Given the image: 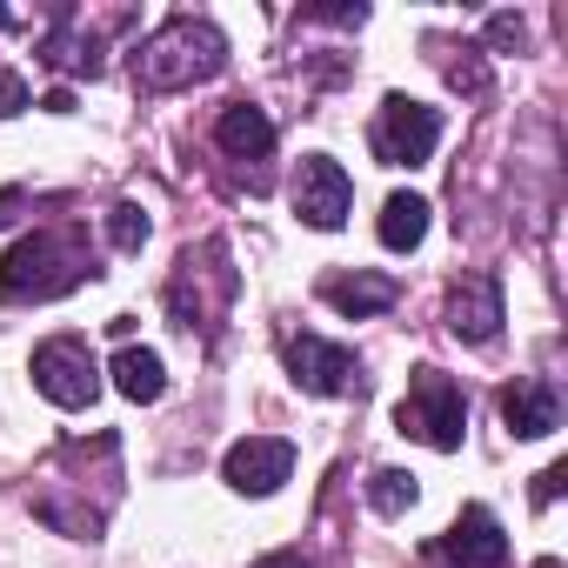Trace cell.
I'll return each instance as SVG.
<instances>
[{
  "instance_id": "1",
  "label": "cell",
  "mask_w": 568,
  "mask_h": 568,
  "mask_svg": "<svg viewBox=\"0 0 568 568\" xmlns=\"http://www.w3.org/2000/svg\"><path fill=\"white\" fill-rule=\"evenodd\" d=\"M101 267H94V254H88V241L81 234H68V227H34V234H21L14 247H8V261H0V295H8L14 308H28V302H61V295H74L81 281H94Z\"/></svg>"
},
{
  "instance_id": "25",
  "label": "cell",
  "mask_w": 568,
  "mask_h": 568,
  "mask_svg": "<svg viewBox=\"0 0 568 568\" xmlns=\"http://www.w3.org/2000/svg\"><path fill=\"white\" fill-rule=\"evenodd\" d=\"M41 108H48V114H74V94H68V88H54V94H48Z\"/></svg>"
},
{
  "instance_id": "3",
  "label": "cell",
  "mask_w": 568,
  "mask_h": 568,
  "mask_svg": "<svg viewBox=\"0 0 568 568\" xmlns=\"http://www.w3.org/2000/svg\"><path fill=\"white\" fill-rule=\"evenodd\" d=\"M234 288H241V274L227 267V247L221 241H201L174 261V281H168V315L174 328L187 335H214L221 315L234 308Z\"/></svg>"
},
{
  "instance_id": "14",
  "label": "cell",
  "mask_w": 568,
  "mask_h": 568,
  "mask_svg": "<svg viewBox=\"0 0 568 568\" xmlns=\"http://www.w3.org/2000/svg\"><path fill=\"white\" fill-rule=\"evenodd\" d=\"M214 141H221V154L227 161H267L274 154V121L254 108V101H234V108H221V121H214Z\"/></svg>"
},
{
  "instance_id": "18",
  "label": "cell",
  "mask_w": 568,
  "mask_h": 568,
  "mask_svg": "<svg viewBox=\"0 0 568 568\" xmlns=\"http://www.w3.org/2000/svg\"><path fill=\"white\" fill-rule=\"evenodd\" d=\"M368 501H375V515H408L422 501V481L408 468H375L368 475Z\"/></svg>"
},
{
  "instance_id": "6",
  "label": "cell",
  "mask_w": 568,
  "mask_h": 568,
  "mask_svg": "<svg viewBox=\"0 0 568 568\" xmlns=\"http://www.w3.org/2000/svg\"><path fill=\"white\" fill-rule=\"evenodd\" d=\"M34 388L54 402V408H94L101 395V368H94V348L81 335H54L34 348Z\"/></svg>"
},
{
  "instance_id": "24",
  "label": "cell",
  "mask_w": 568,
  "mask_h": 568,
  "mask_svg": "<svg viewBox=\"0 0 568 568\" xmlns=\"http://www.w3.org/2000/svg\"><path fill=\"white\" fill-rule=\"evenodd\" d=\"M261 568H315V561H302V555H295V548H281V555H267V561H261Z\"/></svg>"
},
{
  "instance_id": "11",
  "label": "cell",
  "mask_w": 568,
  "mask_h": 568,
  "mask_svg": "<svg viewBox=\"0 0 568 568\" xmlns=\"http://www.w3.org/2000/svg\"><path fill=\"white\" fill-rule=\"evenodd\" d=\"M442 555H448L455 568H501V561H508V535H501L495 508L468 501V508L455 515V528L442 535Z\"/></svg>"
},
{
  "instance_id": "22",
  "label": "cell",
  "mask_w": 568,
  "mask_h": 568,
  "mask_svg": "<svg viewBox=\"0 0 568 568\" xmlns=\"http://www.w3.org/2000/svg\"><path fill=\"white\" fill-rule=\"evenodd\" d=\"M561 481H568V468H561V462H548V468L535 475V508H548V501L561 495Z\"/></svg>"
},
{
  "instance_id": "2",
  "label": "cell",
  "mask_w": 568,
  "mask_h": 568,
  "mask_svg": "<svg viewBox=\"0 0 568 568\" xmlns=\"http://www.w3.org/2000/svg\"><path fill=\"white\" fill-rule=\"evenodd\" d=\"M227 68V41L214 21H194V14H174L161 21L141 48H134V81L148 94H174V88H201Z\"/></svg>"
},
{
  "instance_id": "5",
  "label": "cell",
  "mask_w": 568,
  "mask_h": 568,
  "mask_svg": "<svg viewBox=\"0 0 568 568\" xmlns=\"http://www.w3.org/2000/svg\"><path fill=\"white\" fill-rule=\"evenodd\" d=\"M435 141H442V114L428 101H408V94H388L375 128H368V148L382 168H422L435 154Z\"/></svg>"
},
{
  "instance_id": "21",
  "label": "cell",
  "mask_w": 568,
  "mask_h": 568,
  "mask_svg": "<svg viewBox=\"0 0 568 568\" xmlns=\"http://www.w3.org/2000/svg\"><path fill=\"white\" fill-rule=\"evenodd\" d=\"M21 108H34L28 81H21V74H0V121H8V114H21Z\"/></svg>"
},
{
  "instance_id": "13",
  "label": "cell",
  "mask_w": 568,
  "mask_h": 568,
  "mask_svg": "<svg viewBox=\"0 0 568 568\" xmlns=\"http://www.w3.org/2000/svg\"><path fill=\"white\" fill-rule=\"evenodd\" d=\"M395 274H368V267H355V274H328L322 281V302L328 308H342L348 322H368V315H382V308H395Z\"/></svg>"
},
{
  "instance_id": "19",
  "label": "cell",
  "mask_w": 568,
  "mask_h": 568,
  "mask_svg": "<svg viewBox=\"0 0 568 568\" xmlns=\"http://www.w3.org/2000/svg\"><path fill=\"white\" fill-rule=\"evenodd\" d=\"M148 234H154V221H148L141 201H114V207H108V241H114L121 254H141Z\"/></svg>"
},
{
  "instance_id": "17",
  "label": "cell",
  "mask_w": 568,
  "mask_h": 568,
  "mask_svg": "<svg viewBox=\"0 0 568 568\" xmlns=\"http://www.w3.org/2000/svg\"><path fill=\"white\" fill-rule=\"evenodd\" d=\"M48 68H61V74H101L108 61H101V34H88L74 14H61V34H48Z\"/></svg>"
},
{
  "instance_id": "8",
  "label": "cell",
  "mask_w": 568,
  "mask_h": 568,
  "mask_svg": "<svg viewBox=\"0 0 568 568\" xmlns=\"http://www.w3.org/2000/svg\"><path fill=\"white\" fill-rule=\"evenodd\" d=\"M348 207H355V181H348V168L328 161V154H308V161L295 168V214H302L308 227L335 234V227L348 221Z\"/></svg>"
},
{
  "instance_id": "15",
  "label": "cell",
  "mask_w": 568,
  "mask_h": 568,
  "mask_svg": "<svg viewBox=\"0 0 568 568\" xmlns=\"http://www.w3.org/2000/svg\"><path fill=\"white\" fill-rule=\"evenodd\" d=\"M375 234H382L388 254H415V247L428 241V201H422V194H388Z\"/></svg>"
},
{
  "instance_id": "16",
  "label": "cell",
  "mask_w": 568,
  "mask_h": 568,
  "mask_svg": "<svg viewBox=\"0 0 568 568\" xmlns=\"http://www.w3.org/2000/svg\"><path fill=\"white\" fill-rule=\"evenodd\" d=\"M108 375H114V388H121L128 402H141V408L168 395V368H161V355H154V348H134V342H128V348L108 362Z\"/></svg>"
},
{
  "instance_id": "10",
  "label": "cell",
  "mask_w": 568,
  "mask_h": 568,
  "mask_svg": "<svg viewBox=\"0 0 568 568\" xmlns=\"http://www.w3.org/2000/svg\"><path fill=\"white\" fill-rule=\"evenodd\" d=\"M448 335L475 342V348H488L501 335V281L495 274H468L462 288L448 295Z\"/></svg>"
},
{
  "instance_id": "7",
  "label": "cell",
  "mask_w": 568,
  "mask_h": 568,
  "mask_svg": "<svg viewBox=\"0 0 568 568\" xmlns=\"http://www.w3.org/2000/svg\"><path fill=\"white\" fill-rule=\"evenodd\" d=\"M295 475V448L281 442V435H241L227 455H221V481L234 488V495H274L281 481Z\"/></svg>"
},
{
  "instance_id": "12",
  "label": "cell",
  "mask_w": 568,
  "mask_h": 568,
  "mask_svg": "<svg viewBox=\"0 0 568 568\" xmlns=\"http://www.w3.org/2000/svg\"><path fill=\"white\" fill-rule=\"evenodd\" d=\"M501 422H508L515 442H541V435H555V428H561V395H555V382H541V375L508 382V388H501Z\"/></svg>"
},
{
  "instance_id": "20",
  "label": "cell",
  "mask_w": 568,
  "mask_h": 568,
  "mask_svg": "<svg viewBox=\"0 0 568 568\" xmlns=\"http://www.w3.org/2000/svg\"><path fill=\"white\" fill-rule=\"evenodd\" d=\"M521 34H528V28H521V14H488V48H501V54H508V48H521Z\"/></svg>"
},
{
  "instance_id": "4",
  "label": "cell",
  "mask_w": 568,
  "mask_h": 568,
  "mask_svg": "<svg viewBox=\"0 0 568 568\" xmlns=\"http://www.w3.org/2000/svg\"><path fill=\"white\" fill-rule=\"evenodd\" d=\"M395 422H402V435H415V442H428V448L455 455V448H462V435H468V395H462L442 368H422V375L408 382V395H402Z\"/></svg>"
},
{
  "instance_id": "23",
  "label": "cell",
  "mask_w": 568,
  "mask_h": 568,
  "mask_svg": "<svg viewBox=\"0 0 568 568\" xmlns=\"http://www.w3.org/2000/svg\"><path fill=\"white\" fill-rule=\"evenodd\" d=\"M21 207H28V194H21V187H0V227H14V221H21Z\"/></svg>"
},
{
  "instance_id": "9",
  "label": "cell",
  "mask_w": 568,
  "mask_h": 568,
  "mask_svg": "<svg viewBox=\"0 0 568 568\" xmlns=\"http://www.w3.org/2000/svg\"><path fill=\"white\" fill-rule=\"evenodd\" d=\"M288 375H295V388H308V395H348V388L362 382L355 355H348L342 342H322V335H288Z\"/></svg>"
}]
</instances>
